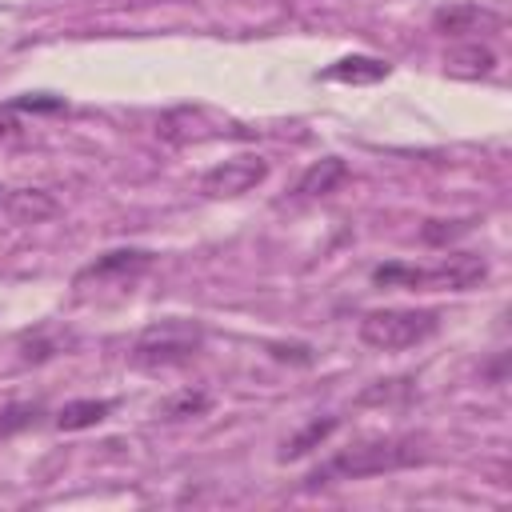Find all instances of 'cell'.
Returning <instances> with one entry per match:
<instances>
[{
    "instance_id": "2e32d148",
    "label": "cell",
    "mask_w": 512,
    "mask_h": 512,
    "mask_svg": "<svg viewBox=\"0 0 512 512\" xmlns=\"http://www.w3.org/2000/svg\"><path fill=\"white\" fill-rule=\"evenodd\" d=\"M472 224H476V216H464V220H424L420 240L424 244H452L456 236L472 232Z\"/></svg>"
},
{
    "instance_id": "d6986e66",
    "label": "cell",
    "mask_w": 512,
    "mask_h": 512,
    "mask_svg": "<svg viewBox=\"0 0 512 512\" xmlns=\"http://www.w3.org/2000/svg\"><path fill=\"white\" fill-rule=\"evenodd\" d=\"M12 108H32V112H60V108H64V100H60V96H20V100H12Z\"/></svg>"
},
{
    "instance_id": "5b68a950",
    "label": "cell",
    "mask_w": 512,
    "mask_h": 512,
    "mask_svg": "<svg viewBox=\"0 0 512 512\" xmlns=\"http://www.w3.org/2000/svg\"><path fill=\"white\" fill-rule=\"evenodd\" d=\"M484 276H488V264H484V256H472V252H456V256H444L436 268H424V288L468 292V288H476Z\"/></svg>"
},
{
    "instance_id": "ba28073f",
    "label": "cell",
    "mask_w": 512,
    "mask_h": 512,
    "mask_svg": "<svg viewBox=\"0 0 512 512\" xmlns=\"http://www.w3.org/2000/svg\"><path fill=\"white\" fill-rule=\"evenodd\" d=\"M344 176H348V164H344L340 156H324V160H316V164H308V168L300 172L296 196H300V200L328 196V192H336V184H340Z\"/></svg>"
},
{
    "instance_id": "9c48e42d",
    "label": "cell",
    "mask_w": 512,
    "mask_h": 512,
    "mask_svg": "<svg viewBox=\"0 0 512 512\" xmlns=\"http://www.w3.org/2000/svg\"><path fill=\"white\" fill-rule=\"evenodd\" d=\"M392 72V64L388 60H380V56H340L336 64H328L324 68V80H340V84H376V80H384Z\"/></svg>"
},
{
    "instance_id": "8fae6325",
    "label": "cell",
    "mask_w": 512,
    "mask_h": 512,
    "mask_svg": "<svg viewBox=\"0 0 512 512\" xmlns=\"http://www.w3.org/2000/svg\"><path fill=\"white\" fill-rule=\"evenodd\" d=\"M448 72L452 76H464V80H476V76H488L496 68V52L488 44H460L448 52Z\"/></svg>"
},
{
    "instance_id": "6da1fadb",
    "label": "cell",
    "mask_w": 512,
    "mask_h": 512,
    "mask_svg": "<svg viewBox=\"0 0 512 512\" xmlns=\"http://www.w3.org/2000/svg\"><path fill=\"white\" fill-rule=\"evenodd\" d=\"M424 460V444L416 436H376V440H360L344 452H336L320 472L308 476V484H324L328 476L340 480H364V476H384V472H400Z\"/></svg>"
},
{
    "instance_id": "e0dca14e",
    "label": "cell",
    "mask_w": 512,
    "mask_h": 512,
    "mask_svg": "<svg viewBox=\"0 0 512 512\" xmlns=\"http://www.w3.org/2000/svg\"><path fill=\"white\" fill-rule=\"evenodd\" d=\"M372 280H376L380 288H396V284H404V288H424V268H416V264H380V268L372 272Z\"/></svg>"
},
{
    "instance_id": "5bb4252c",
    "label": "cell",
    "mask_w": 512,
    "mask_h": 512,
    "mask_svg": "<svg viewBox=\"0 0 512 512\" xmlns=\"http://www.w3.org/2000/svg\"><path fill=\"white\" fill-rule=\"evenodd\" d=\"M336 424H340L336 416H324V420H308V424H304L296 436H288V440H284V448H280V460H300V456H308L312 448H320V444H324V440L336 432Z\"/></svg>"
},
{
    "instance_id": "ffe728a7",
    "label": "cell",
    "mask_w": 512,
    "mask_h": 512,
    "mask_svg": "<svg viewBox=\"0 0 512 512\" xmlns=\"http://www.w3.org/2000/svg\"><path fill=\"white\" fill-rule=\"evenodd\" d=\"M268 352H272L276 360H288V356H292L296 364H308V360H312V352H308V348H288V344H268Z\"/></svg>"
},
{
    "instance_id": "277c9868",
    "label": "cell",
    "mask_w": 512,
    "mask_h": 512,
    "mask_svg": "<svg viewBox=\"0 0 512 512\" xmlns=\"http://www.w3.org/2000/svg\"><path fill=\"white\" fill-rule=\"evenodd\" d=\"M264 176H268V160H264V156H232V160L208 168L204 180H200V188H204L208 196L224 200V196H244V192H252L256 184H264Z\"/></svg>"
},
{
    "instance_id": "3957f363",
    "label": "cell",
    "mask_w": 512,
    "mask_h": 512,
    "mask_svg": "<svg viewBox=\"0 0 512 512\" xmlns=\"http://www.w3.org/2000/svg\"><path fill=\"white\" fill-rule=\"evenodd\" d=\"M436 328H440V312L432 308H376L364 312L360 340L380 352H400L424 344L428 336H436Z\"/></svg>"
},
{
    "instance_id": "52a82bcc",
    "label": "cell",
    "mask_w": 512,
    "mask_h": 512,
    "mask_svg": "<svg viewBox=\"0 0 512 512\" xmlns=\"http://www.w3.org/2000/svg\"><path fill=\"white\" fill-rule=\"evenodd\" d=\"M148 268H152V252H144V248H116V252L96 256V260L76 276V284H84V280H104V276L136 280V276L148 272Z\"/></svg>"
},
{
    "instance_id": "7a4b0ae2",
    "label": "cell",
    "mask_w": 512,
    "mask_h": 512,
    "mask_svg": "<svg viewBox=\"0 0 512 512\" xmlns=\"http://www.w3.org/2000/svg\"><path fill=\"white\" fill-rule=\"evenodd\" d=\"M204 344V332L200 324L192 320H180V316H168L160 324H148L136 344H132V364L136 368H148V372H160V368H176V364H188Z\"/></svg>"
},
{
    "instance_id": "9a60e30c",
    "label": "cell",
    "mask_w": 512,
    "mask_h": 512,
    "mask_svg": "<svg viewBox=\"0 0 512 512\" xmlns=\"http://www.w3.org/2000/svg\"><path fill=\"white\" fill-rule=\"evenodd\" d=\"M408 396H412V380L396 376V380H376V384H368V388L356 396V404H396V400H408Z\"/></svg>"
},
{
    "instance_id": "30bf717a",
    "label": "cell",
    "mask_w": 512,
    "mask_h": 512,
    "mask_svg": "<svg viewBox=\"0 0 512 512\" xmlns=\"http://www.w3.org/2000/svg\"><path fill=\"white\" fill-rule=\"evenodd\" d=\"M4 208H8V216L20 220V224H40V220H48V216L60 212L56 196H48L44 188H16V192H8V196H4Z\"/></svg>"
},
{
    "instance_id": "8992f818",
    "label": "cell",
    "mask_w": 512,
    "mask_h": 512,
    "mask_svg": "<svg viewBox=\"0 0 512 512\" xmlns=\"http://www.w3.org/2000/svg\"><path fill=\"white\" fill-rule=\"evenodd\" d=\"M432 28L440 36H472V32H496L500 28V16L484 4H472V0H460V4H448L432 16Z\"/></svg>"
},
{
    "instance_id": "7c38bea8",
    "label": "cell",
    "mask_w": 512,
    "mask_h": 512,
    "mask_svg": "<svg viewBox=\"0 0 512 512\" xmlns=\"http://www.w3.org/2000/svg\"><path fill=\"white\" fill-rule=\"evenodd\" d=\"M208 408H212V396H208V392H200V388H180V392L164 396L152 412H156V420H192V416H204Z\"/></svg>"
},
{
    "instance_id": "4fadbf2b",
    "label": "cell",
    "mask_w": 512,
    "mask_h": 512,
    "mask_svg": "<svg viewBox=\"0 0 512 512\" xmlns=\"http://www.w3.org/2000/svg\"><path fill=\"white\" fill-rule=\"evenodd\" d=\"M108 412H112V400H68L56 412V428L60 432H84V428H96Z\"/></svg>"
},
{
    "instance_id": "ac0fdd59",
    "label": "cell",
    "mask_w": 512,
    "mask_h": 512,
    "mask_svg": "<svg viewBox=\"0 0 512 512\" xmlns=\"http://www.w3.org/2000/svg\"><path fill=\"white\" fill-rule=\"evenodd\" d=\"M40 420V404H4L0 408V436H12L20 428H32Z\"/></svg>"
}]
</instances>
